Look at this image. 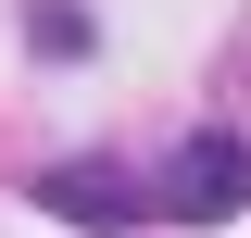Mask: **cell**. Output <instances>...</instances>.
<instances>
[{
	"label": "cell",
	"mask_w": 251,
	"mask_h": 238,
	"mask_svg": "<svg viewBox=\"0 0 251 238\" xmlns=\"http://www.w3.org/2000/svg\"><path fill=\"white\" fill-rule=\"evenodd\" d=\"M38 213H63V226H138V188L113 163H50L38 176Z\"/></svg>",
	"instance_id": "2"
},
{
	"label": "cell",
	"mask_w": 251,
	"mask_h": 238,
	"mask_svg": "<svg viewBox=\"0 0 251 238\" xmlns=\"http://www.w3.org/2000/svg\"><path fill=\"white\" fill-rule=\"evenodd\" d=\"M163 213H176V226H226V213H251V138H188L176 163H163V188H151Z\"/></svg>",
	"instance_id": "1"
}]
</instances>
